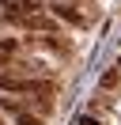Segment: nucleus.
Listing matches in <instances>:
<instances>
[{"label":"nucleus","mask_w":121,"mask_h":125,"mask_svg":"<svg viewBox=\"0 0 121 125\" xmlns=\"http://www.w3.org/2000/svg\"><path fill=\"white\" fill-rule=\"evenodd\" d=\"M8 64H11V57H8L4 49H0V68H8Z\"/></svg>","instance_id":"nucleus-6"},{"label":"nucleus","mask_w":121,"mask_h":125,"mask_svg":"<svg viewBox=\"0 0 121 125\" xmlns=\"http://www.w3.org/2000/svg\"><path fill=\"white\" fill-rule=\"evenodd\" d=\"M0 125H4V117H0Z\"/></svg>","instance_id":"nucleus-7"},{"label":"nucleus","mask_w":121,"mask_h":125,"mask_svg":"<svg viewBox=\"0 0 121 125\" xmlns=\"http://www.w3.org/2000/svg\"><path fill=\"white\" fill-rule=\"evenodd\" d=\"M0 110H8V114H15V117L23 114V106H19V102H11V99H0Z\"/></svg>","instance_id":"nucleus-4"},{"label":"nucleus","mask_w":121,"mask_h":125,"mask_svg":"<svg viewBox=\"0 0 121 125\" xmlns=\"http://www.w3.org/2000/svg\"><path fill=\"white\" fill-rule=\"evenodd\" d=\"M15 121H19V125H45V121H42V117H34V114H27V110H23V114H19V117H15Z\"/></svg>","instance_id":"nucleus-5"},{"label":"nucleus","mask_w":121,"mask_h":125,"mask_svg":"<svg viewBox=\"0 0 121 125\" xmlns=\"http://www.w3.org/2000/svg\"><path fill=\"white\" fill-rule=\"evenodd\" d=\"M102 87H106V91L117 87V68H106V72H102Z\"/></svg>","instance_id":"nucleus-3"},{"label":"nucleus","mask_w":121,"mask_h":125,"mask_svg":"<svg viewBox=\"0 0 121 125\" xmlns=\"http://www.w3.org/2000/svg\"><path fill=\"white\" fill-rule=\"evenodd\" d=\"M49 11H53V15H57V19H68V23H72V27H83V23H87V19H83L80 11H72V8H68V4H49Z\"/></svg>","instance_id":"nucleus-2"},{"label":"nucleus","mask_w":121,"mask_h":125,"mask_svg":"<svg viewBox=\"0 0 121 125\" xmlns=\"http://www.w3.org/2000/svg\"><path fill=\"white\" fill-rule=\"evenodd\" d=\"M30 83H34V80H23V76H8V72H0V91H15V95H30Z\"/></svg>","instance_id":"nucleus-1"}]
</instances>
